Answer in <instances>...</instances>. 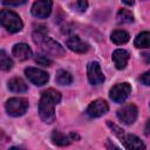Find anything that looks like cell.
<instances>
[{
  "label": "cell",
  "instance_id": "cell-1",
  "mask_svg": "<svg viewBox=\"0 0 150 150\" xmlns=\"http://www.w3.org/2000/svg\"><path fill=\"white\" fill-rule=\"evenodd\" d=\"M61 102V94L53 89L49 88L45 91L41 93L40 102H39V115L40 118L47 123L52 124L55 121V105Z\"/></svg>",
  "mask_w": 150,
  "mask_h": 150
},
{
  "label": "cell",
  "instance_id": "cell-2",
  "mask_svg": "<svg viewBox=\"0 0 150 150\" xmlns=\"http://www.w3.org/2000/svg\"><path fill=\"white\" fill-rule=\"evenodd\" d=\"M33 41L35 45L40 46L41 50L46 55L61 57L66 53L64 48L59 42H56L55 40H53L49 36H47V28L45 26H39L36 29H34Z\"/></svg>",
  "mask_w": 150,
  "mask_h": 150
},
{
  "label": "cell",
  "instance_id": "cell-3",
  "mask_svg": "<svg viewBox=\"0 0 150 150\" xmlns=\"http://www.w3.org/2000/svg\"><path fill=\"white\" fill-rule=\"evenodd\" d=\"M0 25L6 28L9 33H18L22 29L23 23L20 16L9 9H1L0 11Z\"/></svg>",
  "mask_w": 150,
  "mask_h": 150
},
{
  "label": "cell",
  "instance_id": "cell-4",
  "mask_svg": "<svg viewBox=\"0 0 150 150\" xmlns=\"http://www.w3.org/2000/svg\"><path fill=\"white\" fill-rule=\"evenodd\" d=\"M6 111L13 117L22 116L28 109V101L23 97H12L6 102Z\"/></svg>",
  "mask_w": 150,
  "mask_h": 150
},
{
  "label": "cell",
  "instance_id": "cell-5",
  "mask_svg": "<svg viewBox=\"0 0 150 150\" xmlns=\"http://www.w3.org/2000/svg\"><path fill=\"white\" fill-rule=\"evenodd\" d=\"M137 115H138V109L132 103L124 104V105H122V108H120L117 110V117H118V120L122 123L127 124V125L132 124L136 121Z\"/></svg>",
  "mask_w": 150,
  "mask_h": 150
},
{
  "label": "cell",
  "instance_id": "cell-6",
  "mask_svg": "<svg viewBox=\"0 0 150 150\" xmlns=\"http://www.w3.org/2000/svg\"><path fill=\"white\" fill-rule=\"evenodd\" d=\"M130 93H131V86L128 82H123V83L115 84L110 89L109 96L114 102L122 103V102H124L127 100V97L130 95Z\"/></svg>",
  "mask_w": 150,
  "mask_h": 150
},
{
  "label": "cell",
  "instance_id": "cell-7",
  "mask_svg": "<svg viewBox=\"0 0 150 150\" xmlns=\"http://www.w3.org/2000/svg\"><path fill=\"white\" fill-rule=\"evenodd\" d=\"M25 75L35 86H43L49 80V75H48L47 71H45L42 69H39V68H34V67L26 68L25 69Z\"/></svg>",
  "mask_w": 150,
  "mask_h": 150
},
{
  "label": "cell",
  "instance_id": "cell-8",
  "mask_svg": "<svg viewBox=\"0 0 150 150\" xmlns=\"http://www.w3.org/2000/svg\"><path fill=\"white\" fill-rule=\"evenodd\" d=\"M52 7H53L52 0H38L33 4L30 12H32L33 16H35V18L46 19L47 16L50 15Z\"/></svg>",
  "mask_w": 150,
  "mask_h": 150
},
{
  "label": "cell",
  "instance_id": "cell-9",
  "mask_svg": "<svg viewBox=\"0 0 150 150\" xmlns=\"http://www.w3.org/2000/svg\"><path fill=\"white\" fill-rule=\"evenodd\" d=\"M87 75L88 80L93 86H98L104 82V75L101 70V66L97 61H91L87 66Z\"/></svg>",
  "mask_w": 150,
  "mask_h": 150
},
{
  "label": "cell",
  "instance_id": "cell-10",
  "mask_svg": "<svg viewBox=\"0 0 150 150\" xmlns=\"http://www.w3.org/2000/svg\"><path fill=\"white\" fill-rule=\"evenodd\" d=\"M108 110H109L108 103L102 98H97L88 105V108L86 110V114L90 118H96V117H100V116L107 114Z\"/></svg>",
  "mask_w": 150,
  "mask_h": 150
},
{
  "label": "cell",
  "instance_id": "cell-11",
  "mask_svg": "<svg viewBox=\"0 0 150 150\" xmlns=\"http://www.w3.org/2000/svg\"><path fill=\"white\" fill-rule=\"evenodd\" d=\"M76 139H80V136L75 132H70L69 135H64L57 130H54L52 132V141L54 144H56L59 146H66Z\"/></svg>",
  "mask_w": 150,
  "mask_h": 150
},
{
  "label": "cell",
  "instance_id": "cell-12",
  "mask_svg": "<svg viewBox=\"0 0 150 150\" xmlns=\"http://www.w3.org/2000/svg\"><path fill=\"white\" fill-rule=\"evenodd\" d=\"M66 45H67V47H68L70 50H73V52H75V53H81V54H82V53H87L88 49H89V45H88L87 42L82 41L81 38L77 36V35L70 36V38L67 40Z\"/></svg>",
  "mask_w": 150,
  "mask_h": 150
},
{
  "label": "cell",
  "instance_id": "cell-13",
  "mask_svg": "<svg viewBox=\"0 0 150 150\" xmlns=\"http://www.w3.org/2000/svg\"><path fill=\"white\" fill-rule=\"evenodd\" d=\"M129 57H130L129 53L125 49H121V48L115 49L112 52V56H111L115 67L117 69H120V70H122V69L125 68V66H127V63L129 61Z\"/></svg>",
  "mask_w": 150,
  "mask_h": 150
},
{
  "label": "cell",
  "instance_id": "cell-14",
  "mask_svg": "<svg viewBox=\"0 0 150 150\" xmlns=\"http://www.w3.org/2000/svg\"><path fill=\"white\" fill-rule=\"evenodd\" d=\"M12 53L20 61H26V60H28V59H30L33 56V52H32L30 47L28 45H26V43H22V42L14 45Z\"/></svg>",
  "mask_w": 150,
  "mask_h": 150
},
{
  "label": "cell",
  "instance_id": "cell-15",
  "mask_svg": "<svg viewBox=\"0 0 150 150\" xmlns=\"http://www.w3.org/2000/svg\"><path fill=\"white\" fill-rule=\"evenodd\" d=\"M122 143L127 149H130V150L145 149V144L136 135H124Z\"/></svg>",
  "mask_w": 150,
  "mask_h": 150
},
{
  "label": "cell",
  "instance_id": "cell-16",
  "mask_svg": "<svg viewBox=\"0 0 150 150\" xmlns=\"http://www.w3.org/2000/svg\"><path fill=\"white\" fill-rule=\"evenodd\" d=\"M8 86V89L11 90V91H13V93H26L27 90H28V87H27V84L25 83V81L22 80V79H20V77H12L9 81H8V83H7Z\"/></svg>",
  "mask_w": 150,
  "mask_h": 150
},
{
  "label": "cell",
  "instance_id": "cell-17",
  "mask_svg": "<svg viewBox=\"0 0 150 150\" xmlns=\"http://www.w3.org/2000/svg\"><path fill=\"white\" fill-rule=\"evenodd\" d=\"M129 39H130L129 33L123 30V29H116L110 35V40L115 45H124V43H127L129 41Z\"/></svg>",
  "mask_w": 150,
  "mask_h": 150
},
{
  "label": "cell",
  "instance_id": "cell-18",
  "mask_svg": "<svg viewBox=\"0 0 150 150\" xmlns=\"http://www.w3.org/2000/svg\"><path fill=\"white\" fill-rule=\"evenodd\" d=\"M55 81L60 86H69L73 82V76H71V74L69 71H67L64 69H59L56 71Z\"/></svg>",
  "mask_w": 150,
  "mask_h": 150
},
{
  "label": "cell",
  "instance_id": "cell-19",
  "mask_svg": "<svg viewBox=\"0 0 150 150\" xmlns=\"http://www.w3.org/2000/svg\"><path fill=\"white\" fill-rule=\"evenodd\" d=\"M116 19H117L118 23H131V22H134V14L129 9L121 8L117 12Z\"/></svg>",
  "mask_w": 150,
  "mask_h": 150
},
{
  "label": "cell",
  "instance_id": "cell-20",
  "mask_svg": "<svg viewBox=\"0 0 150 150\" xmlns=\"http://www.w3.org/2000/svg\"><path fill=\"white\" fill-rule=\"evenodd\" d=\"M14 63H13V60L8 56V54L0 49V69L1 70H5V71H8L13 68Z\"/></svg>",
  "mask_w": 150,
  "mask_h": 150
},
{
  "label": "cell",
  "instance_id": "cell-21",
  "mask_svg": "<svg viewBox=\"0 0 150 150\" xmlns=\"http://www.w3.org/2000/svg\"><path fill=\"white\" fill-rule=\"evenodd\" d=\"M149 39H150V34L149 32H141L136 39H135V46L137 48H148L149 47Z\"/></svg>",
  "mask_w": 150,
  "mask_h": 150
},
{
  "label": "cell",
  "instance_id": "cell-22",
  "mask_svg": "<svg viewBox=\"0 0 150 150\" xmlns=\"http://www.w3.org/2000/svg\"><path fill=\"white\" fill-rule=\"evenodd\" d=\"M107 124H108V127L114 131V134L120 138V141L122 142V139H123V137H124V130H123V129H121V128H118L116 124L111 123L110 121H107Z\"/></svg>",
  "mask_w": 150,
  "mask_h": 150
},
{
  "label": "cell",
  "instance_id": "cell-23",
  "mask_svg": "<svg viewBox=\"0 0 150 150\" xmlns=\"http://www.w3.org/2000/svg\"><path fill=\"white\" fill-rule=\"evenodd\" d=\"M35 62L39 66H42V67H49L53 63V61L49 57H47L46 55H38L35 57Z\"/></svg>",
  "mask_w": 150,
  "mask_h": 150
},
{
  "label": "cell",
  "instance_id": "cell-24",
  "mask_svg": "<svg viewBox=\"0 0 150 150\" xmlns=\"http://www.w3.org/2000/svg\"><path fill=\"white\" fill-rule=\"evenodd\" d=\"M74 8H76L77 12L83 13V12H86L87 8H88V1H87V0H77L76 4L74 5Z\"/></svg>",
  "mask_w": 150,
  "mask_h": 150
},
{
  "label": "cell",
  "instance_id": "cell-25",
  "mask_svg": "<svg viewBox=\"0 0 150 150\" xmlns=\"http://www.w3.org/2000/svg\"><path fill=\"white\" fill-rule=\"evenodd\" d=\"M4 5L6 6H21L27 2V0H4Z\"/></svg>",
  "mask_w": 150,
  "mask_h": 150
},
{
  "label": "cell",
  "instance_id": "cell-26",
  "mask_svg": "<svg viewBox=\"0 0 150 150\" xmlns=\"http://www.w3.org/2000/svg\"><path fill=\"white\" fill-rule=\"evenodd\" d=\"M139 81L144 84V86H149L150 84V71H145L144 74H142L139 76Z\"/></svg>",
  "mask_w": 150,
  "mask_h": 150
},
{
  "label": "cell",
  "instance_id": "cell-27",
  "mask_svg": "<svg viewBox=\"0 0 150 150\" xmlns=\"http://www.w3.org/2000/svg\"><path fill=\"white\" fill-rule=\"evenodd\" d=\"M125 5H128V6H132L134 4H135V0H122Z\"/></svg>",
  "mask_w": 150,
  "mask_h": 150
}]
</instances>
